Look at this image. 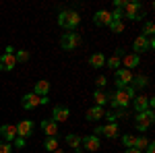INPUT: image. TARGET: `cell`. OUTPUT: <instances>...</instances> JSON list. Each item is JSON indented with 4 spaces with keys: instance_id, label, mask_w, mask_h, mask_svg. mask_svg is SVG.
<instances>
[{
    "instance_id": "7",
    "label": "cell",
    "mask_w": 155,
    "mask_h": 153,
    "mask_svg": "<svg viewBox=\"0 0 155 153\" xmlns=\"http://www.w3.org/2000/svg\"><path fill=\"white\" fill-rule=\"evenodd\" d=\"M79 44H81V37L77 35V33H72V31H68V33H64V35L60 37V46L64 48V50H74Z\"/></svg>"
},
{
    "instance_id": "30",
    "label": "cell",
    "mask_w": 155,
    "mask_h": 153,
    "mask_svg": "<svg viewBox=\"0 0 155 153\" xmlns=\"http://www.w3.org/2000/svg\"><path fill=\"white\" fill-rule=\"evenodd\" d=\"M153 31H155V23H153V21H147L145 27H143V35L145 37H151V35H153Z\"/></svg>"
},
{
    "instance_id": "41",
    "label": "cell",
    "mask_w": 155,
    "mask_h": 153,
    "mask_svg": "<svg viewBox=\"0 0 155 153\" xmlns=\"http://www.w3.org/2000/svg\"><path fill=\"white\" fill-rule=\"evenodd\" d=\"M4 54H15V48H12V46H6V52H4Z\"/></svg>"
},
{
    "instance_id": "5",
    "label": "cell",
    "mask_w": 155,
    "mask_h": 153,
    "mask_svg": "<svg viewBox=\"0 0 155 153\" xmlns=\"http://www.w3.org/2000/svg\"><path fill=\"white\" fill-rule=\"evenodd\" d=\"M93 132H95V137L97 135H104V137H107V139H118L120 128H118V122H107L106 126H97Z\"/></svg>"
},
{
    "instance_id": "3",
    "label": "cell",
    "mask_w": 155,
    "mask_h": 153,
    "mask_svg": "<svg viewBox=\"0 0 155 153\" xmlns=\"http://www.w3.org/2000/svg\"><path fill=\"white\" fill-rule=\"evenodd\" d=\"M153 122H155V112L153 110H145L141 114H137V122L134 124H137V130L139 132H145Z\"/></svg>"
},
{
    "instance_id": "12",
    "label": "cell",
    "mask_w": 155,
    "mask_h": 153,
    "mask_svg": "<svg viewBox=\"0 0 155 153\" xmlns=\"http://www.w3.org/2000/svg\"><path fill=\"white\" fill-rule=\"evenodd\" d=\"M39 126H41V130H44L48 137H56V132H58V124H56L52 118H46V120H41V122H39Z\"/></svg>"
},
{
    "instance_id": "17",
    "label": "cell",
    "mask_w": 155,
    "mask_h": 153,
    "mask_svg": "<svg viewBox=\"0 0 155 153\" xmlns=\"http://www.w3.org/2000/svg\"><path fill=\"white\" fill-rule=\"evenodd\" d=\"M66 145L71 147V149H74V153H81L83 149H81V137L79 135H66Z\"/></svg>"
},
{
    "instance_id": "10",
    "label": "cell",
    "mask_w": 155,
    "mask_h": 153,
    "mask_svg": "<svg viewBox=\"0 0 155 153\" xmlns=\"http://www.w3.org/2000/svg\"><path fill=\"white\" fill-rule=\"evenodd\" d=\"M81 145H83V149H87V151H97V149L101 147L99 137H95V135H87V137H83V139H81Z\"/></svg>"
},
{
    "instance_id": "29",
    "label": "cell",
    "mask_w": 155,
    "mask_h": 153,
    "mask_svg": "<svg viewBox=\"0 0 155 153\" xmlns=\"http://www.w3.org/2000/svg\"><path fill=\"white\" fill-rule=\"evenodd\" d=\"M106 64L110 66V68L118 71V68H120V58H118V56H110V58H106Z\"/></svg>"
},
{
    "instance_id": "9",
    "label": "cell",
    "mask_w": 155,
    "mask_h": 153,
    "mask_svg": "<svg viewBox=\"0 0 155 153\" xmlns=\"http://www.w3.org/2000/svg\"><path fill=\"white\" fill-rule=\"evenodd\" d=\"M33 122L31 120H23V122H19L15 128H17V137H21V139H27V137H31L33 135Z\"/></svg>"
},
{
    "instance_id": "23",
    "label": "cell",
    "mask_w": 155,
    "mask_h": 153,
    "mask_svg": "<svg viewBox=\"0 0 155 153\" xmlns=\"http://www.w3.org/2000/svg\"><path fill=\"white\" fill-rule=\"evenodd\" d=\"M93 99H95V106L104 108V104H107V93L101 91V89H95V91H93Z\"/></svg>"
},
{
    "instance_id": "24",
    "label": "cell",
    "mask_w": 155,
    "mask_h": 153,
    "mask_svg": "<svg viewBox=\"0 0 155 153\" xmlns=\"http://www.w3.org/2000/svg\"><path fill=\"white\" fill-rule=\"evenodd\" d=\"M132 83H134V85H132L134 89H143V87L149 85V79L143 77V75H139V77H132Z\"/></svg>"
},
{
    "instance_id": "25",
    "label": "cell",
    "mask_w": 155,
    "mask_h": 153,
    "mask_svg": "<svg viewBox=\"0 0 155 153\" xmlns=\"http://www.w3.org/2000/svg\"><path fill=\"white\" fill-rule=\"evenodd\" d=\"M44 149L50 153H54L56 149H58V141H56V137H48V141L44 143Z\"/></svg>"
},
{
    "instance_id": "19",
    "label": "cell",
    "mask_w": 155,
    "mask_h": 153,
    "mask_svg": "<svg viewBox=\"0 0 155 153\" xmlns=\"http://www.w3.org/2000/svg\"><path fill=\"white\" fill-rule=\"evenodd\" d=\"M132 50H134L132 54H137V56H139L141 52H145V50H149V48H147V37L139 35L137 39H134V44H132Z\"/></svg>"
},
{
    "instance_id": "33",
    "label": "cell",
    "mask_w": 155,
    "mask_h": 153,
    "mask_svg": "<svg viewBox=\"0 0 155 153\" xmlns=\"http://www.w3.org/2000/svg\"><path fill=\"white\" fill-rule=\"evenodd\" d=\"M124 93L128 95V99H134V93H137V89H134L132 85H126V87H124Z\"/></svg>"
},
{
    "instance_id": "8",
    "label": "cell",
    "mask_w": 155,
    "mask_h": 153,
    "mask_svg": "<svg viewBox=\"0 0 155 153\" xmlns=\"http://www.w3.org/2000/svg\"><path fill=\"white\" fill-rule=\"evenodd\" d=\"M68 116H71V110L66 106H54L52 108V120H54L56 124H58V122H66Z\"/></svg>"
},
{
    "instance_id": "6",
    "label": "cell",
    "mask_w": 155,
    "mask_h": 153,
    "mask_svg": "<svg viewBox=\"0 0 155 153\" xmlns=\"http://www.w3.org/2000/svg\"><path fill=\"white\" fill-rule=\"evenodd\" d=\"M114 83H116V89H124L128 83H132V72L126 68H118L114 75Z\"/></svg>"
},
{
    "instance_id": "21",
    "label": "cell",
    "mask_w": 155,
    "mask_h": 153,
    "mask_svg": "<svg viewBox=\"0 0 155 153\" xmlns=\"http://www.w3.org/2000/svg\"><path fill=\"white\" fill-rule=\"evenodd\" d=\"M89 64H91L93 68H101V66H106V56L99 54V52H97V54H91V56H89Z\"/></svg>"
},
{
    "instance_id": "14",
    "label": "cell",
    "mask_w": 155,
    "mask_h": 153,
    "mask_svg": "<svg viewBox=\"0 0 155 153\" xmlns=\"http://www.w3.org/2000/svg\"><path fill=\"white\" fill-rule=\"evenodd\" d=\"M15 66H17L15 54H2L0 56V71H12Z\"/></svg>"
},
{
    "instance_id": "26",
    "label": "cell",
    "mask_w": 155,
    "mask_h": 153,
    "mask_svg": "<svg viewBox=\"0 0 155 153\" xmlns=\"http://www.w3.org/2000/svg\"><path fill=\"white\" fill-rule=\"evenodd\" d=\"M147 137H134V145H132V149H137V151H143L145 147H147Z\"/></svg>"
},
{
    "instance_id": "39",
    "label": "cell",
    "mask_w": 155,
    "mask_h": 153,
    "mask_svg": "<svg viewBox=\"0 0 155 153\" xmlns=\"http://www.w3.org/2000/svg\"><path fill=\"white\" fill-rule=\"evenodd\" d=\"M145 153H155V145L151 141L147 143V147H145Z\"/></svg>"
},
{
    "instance_id": "11",
    "label": "cell",
    "mask_w": 155,
    "mask_h": 153,
    "mask_svg": "<svg viewBox=\"0 0 155 153\" xmlns=\"http://www.w3.org/2000/svg\"><path fill=\"white\" fill-rule=\"evenodd\" d=\"M120 64H122L126 71H130V68H134V66L141 64V56H137V54H124V58L120 60Z\"/></svg>"
},
{
    "instance_id": "27",
    "label": "cell",
    "mask_w": 155,
    "mask_h": 153,
    "mask_svg": "<svg viewBox=\"0 0 155 153\" xmlns=\"http://www.w3.org/2000/svg\"><path fill=\"white\" fill-rule=\"evenodd\" d=\"M15 60L17 62H27L29 60V52L27 50H15Z\"/></svg>"
},
{
    "instance_id": "2",
    "label": "cell",
    "mask_w": 155,
    "mask_h": 153,
    "mask_svg": "<svg viewBox=\"0 0 155 153\" xmlns=\"http://www.w3.org/2000/svg\"><path fill=\"white\" fill-rule=\"evenodd\" d=\"M124 17H128L130 21H143L145 17V8L141 2H137V0H132V2H126L124 4Z\"/></svg>"
},
{
    "instance_id": "18",
    "label": "cell",
    "mask_w": 155,
    "mask_h": 153,
    "mask_svg": "<svg viewBox=\"0 0 155 153\" xmlns=\"http://www.w3.org/2000/svg\"><path fill=\"white\" fill-rule=\"evenodd\" d=\"M33 93H35L37 97H46V95L50 93V83L48 81H37L35 87H33Z\"/></svg>"
},
{
    "instance_id": "43",
    "label": "cell",
    "mask_w": 155,
    "mask_h": 153,
    "mask_svg": "<svg viewBox=\"0 0 155 153\" xmlns=\"http://www.w3.org/2000/svg\"><path fill=\"white\" fill-rule=\"evenodd\" d=\"M54 153H62V151H60V149H56V151H54Z\"/></svg>"
},
{
    "instance_id": "42",
    "label": "cell",
    "mask_w": 155,
    "mask_h": 153,
    "mask_svg": "<svg viewBox=\"0 0 155 153\" xmlns=\"http://www.w3.org/2000/svg\"><path fill=\"white\" fill-rule=\"evenodd\" d=\"M124 153H143V151H137V149H126Z\"/></svg>"
},
{
    "instance_id": "1",
    "label": "cell",
    "mask_w": 155,
    "mask_h": 153,
    "mask_svg": "<svg viewBox=\"0 0 155 153\" xmlns=\"http://www.w3.org/2000/svg\"><path fill=\"white\" fill-rule=\"evenodd\" d=\"M81 23V17L77 15L74 11H60L58 15V25L62 29H66V31H74L77 27Z\"/></svg>"
},
{
    "instance_id": "15",
    "label": "cell",
    "mask_w": 155,
    "mask_h": 153,
    "mask_svg": "<svg viewBox=\"0 0 155 153\" xmlns=\"http://www.w3.org/2000/svg\"><path fill=\"white\" fill-rule=\"evenodd\" d=\"M21 104H23L25 110H35V108L39 106V97H37L33 91H31V93H25V95H23V101H21Z\"/></svg>"
},
{
    "instance_id": "32",
    "label": "cell",
    "mask_w": 155,
    "mask_h": 153,
    "mask_svg": "<svg viewBox=\"0 0 155 153\" xmlns=\"http://www.w3.org/2000/svg\"><path fill=\"white\" fill-rule=\"evenodd\" d=\"M112 15V21H122V17H124V11L122 8H116L114 12H110Z\"/></svg>"
},
{
    "instance_id": "37",
    "label": "cell",
    "mask_w": 155,
    "mask_h": 153,
    "mask_svg": "<svg viewBox=\"0 0 155 153\" xmlns=\"http://www.w3.org/2000/svg\"><path fill=\"white\" fill-rule=\"evenodd\" d=\"M104 118H107V122H116V116H114V112H104Z\"/></svg>"
},
{
    "instance_id": "40",
    "label": "cell",
    "mask_w": 155,
    "mask_h": 153,
    "mask_svg": "<svg viewBox=\"0 0 155 153\" xmlns=\"http://www.w3.org/2000/svg\"><path fill=\"white\" fill-rule=\"evenodd\" d=\"M48 101H50V99H48V95H46V97H39V106H46Z\"/></svg>"
},
{
    "instance_id": "36",
    "label": "cell",
    "mask_w": 155,
    "mask_h": 153,
    "mask_svg": "<svg viewBox=\"0 0 155 153\" xmlns=\"http://www.w3.org/2000/svg\"><path fill=\"white\" fill-rule=\"evenodd\" d=\"M95 85H97V87H99V89H101V87H106V85H107V79H106V77H97Z\"/></svg>"
},
{
    "instance_id": "38",
    "label": "cell",
    "mask_w": 155,
    "mask_h": 153,
    "mask_svg": "<svg viewBox=\"0 0 155 153\" xmlns=\"http://www.w3.org/2000/svg\"><path fill=\"white\" fill-rule=\"evenodd\" d=\"M12 143H15V147H19V149H21V147H25V139H21V137H17Z\"/></svg>"
},
{
    "instance_id": "20",
    "label": "cell",
    "mask_w": 155,
    "mask_h": 153,
    "mask_svg": "<svg viewBox=\"0 0 155 153\" xmlns=\"http://www.w3.org/2000/svg\"><path fill=\"white\" fill-rule=\"evenodd\" d=\"M132 106H134V112H137V114H141V112H145V110H149V104H147V97H145V95L134 97Z\"/></svg>"
},
{
    "instance_id": "4",
    "label": "cell",
    "mask_w": 155,
    "mask_h": 153,
    "mask_svg": "<svg viewBox=\"0 0 155 153\" xmlns=\"http://www.w3.org/2000/svg\"><path fill=\"white\" fill-rule=\"evenodd\" d=\"M107 104L112 108H126L128 106V95L124 93V89H116L112 93H107Z\"/></svg>"
},
{
    "instance_id": "31",
    "label": "cell",
    "mask_w": 155,
    "mask_h": 153,
    "mask_svg": "<svg viewBox=\"0 0 155 153\" xmlns=\"http://www.w3.org/2000/svg\"><path fill=\"white\" fill-rule=\"evenodd\" d=\"M122 145H124L126 149H132V145H134V135H122Z\"/></svg>"
},
{
    "instance_id": "35",
    "label": "cell",
    "mask_w": 155,
    "mask_h": 153,
    "mask_svg": "<svg viewBox=\"0 0 155 153\" xmlns=\"http://www.w3.org/2000/svg\"><path fill=\"white\" fill-rule=\"evenodd\" d=\"M12 145L11 143H0V153H11Z\"/></svg>"
},
{
    "instance_id": "16",
    "label": "cell",
    "mask_w": 155,
    "mask_h": 153,
    "mask_svg": "<svg viewBox=\"0 0 155 153\" xmlns=\"http://www.w3.org/2000/svg\"><path fill=\"white\" fill-rule=\"evenodd\" d=\"M110 21H112V15H110V11H97L95 15H93V23L99 25V27H106V25H110Z\"/></svg>"
},
{
    "instance_id": "34",
    "label": "cell",
    "mask_w": 155,
    "mask_h": 153,
    "mask_svg": "<svg viewBox=\"0 0 155 153\" xmlns=\"http://www.w3.org/2000/svg\"><path fill=\"white\" fill-rule=\"evenodd\" d=\"M114 116H116V120H118V118H126L128 112H126V108H118V110L114 112Z\"/></svg>"
},
{
    "instance_id": "22",
    "label": "cell",
    "mask_w": 155,
    "mask_h": 153,
    "mask_svg": "<svg viewBox=\"0 0 155 153\" xmlns=\"http://www.w3.org/2000/svg\"><path fill=\"white\" fill-rule=\"evenodd\" d=\"M104 118V108L101 106H93L87 110V120H99Z\"/></svg>"
},
{
    "instance_id": "28",
    "label": "cell",
    "mask_w": 155,
    "mask_h": 153,
    "mask_svg": "<svg viewBox=\"0 0 155 153\" xmlns=\"http://www.w3.org/2000/svg\"><path fill=\"white\" fill-rule=\"evenodd\" d=\"M110 31H114V33H120V31H124V23L122 21H110Z\"/></svg>"
},
{
    "instance_id": "13",
    "label": "cell",
    "mask_w": 155,
    "mask_h": 153,
    "mask_svg": "<svg viewBox=\"0 0 155 153\" xmlns=\"http://www.w3.org/2000/svg\"><path fill=\"white\" fill-rule=\"evenodd\" d=\"M0 137H4V143H11L17 139V128L11 126V124H4V126H0Z\"/></svg>"
}]
</instances>
